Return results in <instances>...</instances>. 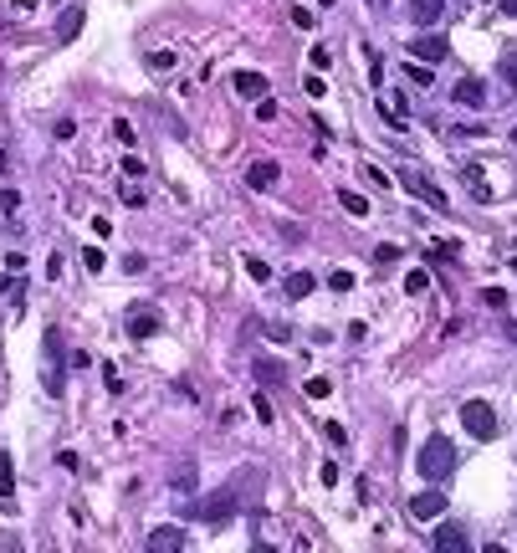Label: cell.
<instances>
[{
    "instance_id": "26",
    "label": "cell",
    "mask_w": 517,
    "mask_h": 553,
    "mask_svg": "<svg viewBox=\"0 0 517 553\" xmlns=\"http://www.w3.org/2000/svg\"><path fill=\"white\" fill-rule=\"evenodd\" d=\"M246 272L256 276V282H266V276H271V267H266V261H262V256H246Z\"/></svg>"
},
{
    "instance_id": "5",
    "label": "cell",
    "mask_w": 517,
    "mask_h": 553,
    "mask_svg": "<svg viewBox=\"0 0 517 553\" xmlns=\"http://www.w3.org/2000/svg\"><path fill=\"white\" fill-rule=\"evenodd\" d=\"M82 21H87V10H82V6H67V10L57 16V26H51V42H57V46H72L77 36H82Z\"/></svg>"
},
{
    "instance_id": "13",
    "label": "cell",
    "mask_w": 517,
    "mask_h": 553,
    "mask_svg": "<svg viewBox=\"0 0 517 553\" xmlns=\"http://www.w3.org/2000/svg\"><path fill=\"white\" fill-rule=\"evenodd\" d=\"M446 10V0H410V16H415V26H435Z\"/></svg>"
},
{
    "instance_id": "31",
    "label": "cell",
    "mask_w": 517,
    "mask_h": 553,
    "mask_svg": "<svg viewBox=\"0 0 517 553\" xmlns=\"http://www.w3.org/2000/svg\"><path fill=\"white\" fill-rule=\"evenodd\" d=\"M251 410H256V420H262V425H271V405H266V394H256Z\"/></svg>"
},
{
    "instance_id": "28",
    "label": "cell",
    "mask_w": 517,
    "mask_h": 553,
    "mask_svg": "<svg viewBox=\"0 0 517 553\" xmlns=\"http://www.w3.org/2000/svg\"><path fill=\"white\" fill-rule=\"evenodd\" d=\"M374 261H379V267H390V261H399V246H374Z\"/></svg>"
},
{
    "instance_id": "6",
    "label": "cell",
    "mask_w": 517,
    "mask_h": 553,
    "mask_svg": "<svg viewBox=\"0 0 517 553\" xmlns=\"http://www.w3.org/2000/svg\"><path fill=\"white\" fill-rule=\"evenodd\" d=\"M461 179H466V190H471V200H476V205H492V184H487L482 159H466V164H461Z\"/></svg>"
},
{
    "instance_id": "20",
    "label": "cell",
    "mask_w": 517,
    "mask_h": 553,
    "mask_svg": "<svg viewBox=\"0 0 517 553\" xmlns=\"http://www.w3.org/2000/svg\"><path fill=\"white\" fill-rule=\"evenodd\" d=\"M405 77H410V82H420V87H430V82H435V72H430V67H420V62H410Z\"/></svg>"
},
{
    "instance_id": "37",
    "label": "cell",
    "mask_w": 517,
    "mask_h": 553,
    "mask_svg": "<svg viewBox=\"0 0 517 553\" xmlns=\"http://www.w3.org/2000/svg\"><path fill=\"white\" fill-rule=\"evenodd\" d=\"M323 436H328L333 446H343V425H338V420H328V425H323Z\"/></svg>"
},
{
    "instance_id": "33",
    "label": "cell",
    "mask_w": 517,
    "mask_h": 553,
    "mask_svg": "<svg viewBox=\"0 0 517 553\" xmlns=\"http://www.w3.org/2000/svg\"><path fill=\"white\" fill-rule=\"evenodd\" d=\"M51 134H57V139H72L77 123H72V118H57V123H51Z\"/></svg>"
},
{
    "instance_id": "40",
    "label": "cell",
    "mask_w": 517,
    "mask_h": 553,
    "mask_svg": "<svg viewBox=\"0 0 517 553\" xmlns=\"http://www.w3.org/2000/svg\"><path fill=\"white\" fill-rule=\"evenodd\" d=\"M497 10L502 16H517V0H497Z\"/></svg>"
},
{
    "instance_id": "10",
    "label": "cell",
    "mask_w": 517,
    "mask_h": 553,
    "mask_svg": "<svg viewBox=\"0 0 517 553\" xmlns=\"http://www.w3.org/2000/svg\"><path fill=\"white\" fill-rule=\"evenodd\" d=\"M277 175H282V169L271 164V159H256V164L246 169V184H251V190H271V184H277Z\"/></svg>"
},
{
    "instance_id": "39",
    "label": "cell",
    "mask_w": 517,
    "mask_h": 553,
    "mask_svg": "<svg viewBox=\"0 0 517 553\" xmlns=\"http://www.w3.org/2000/svg\"><path fill=\"white\" fill-rule=\"evenodd\" d=\"M482 297H487V308H502V302H507V292H502V287H487Z\"/></svg>"
},
{
    "instance_id": "8",
    "label": "cell",
    "mask_w": 517,
    "mask_h": 553,
    "mask_svg": "<svg viewBox=\"0 0 517 553\" xmlns=\"http://www.w3.org/2000/svg\"><path fill=\"white\" fill-rule=\"evenodd\" d=\"M410 512H415L420 523L441 518V512H446V492H415V497H410Z\"/></svg>"
},
{
    "instance_id": "9",
    "label": "cell",
    "mask_w": 517,
    "mask_h": 553,
    "mask_svg": "<svg viewBox=\"0 0 517 553\" xmlns=\"http://www.w3.org/2000/svg\"><path fill=\"white\" fill-rule=\"evenodd\" d=\"M230 82H236V92H241V98H271V82H266V72H236V77H230Z\"/></svg>"
},
{
    "instance_id": "19",
    "label": "cell",
    "mask_w": 517,
    "mask_h": 553,
    "mask_svg": "<svg viewBox=\"0 0 517 553\" xmlns=\"http://www.w3.org/2000/svg\"><path fill=\"white\" fill-rule=\"evenodd\" d=\"M343 210H348L354 220H364V216H369V200H364V195H354V190H343Z\"/></svg>"
},
{
    "instance_id": "44",
    "label": "cell",
    "mask_w": 517,
    "mask_h": 553,
    "mask_svg": "<svg viewBox=\"0 0 517 553\" xmlns=\"http://www.w3.org/2000/svg\"><path fill=\"white\" fill-rule=\"evenodd\" d=\"M512 276H517V256H512Z\"/></svg>"
},
{
    "instance_id": "32",
    "label": "cell",
    "mask_w": 517,
    "mask_h": 553,
    "mask_svg": "<svg viewBox=\"0 0 517 553\" xmlns=\"http://www.w3.org/2000/svg\"><path fill=\"white\" fill-rule=\"evenodd\" d=\"M82 261H87L93 272H102V261H108V256H102V246H87V252H82Z\"/></svg>"
},
{
    "instance_id": "38",
    "label": "cell",
    "mask_w": 517,
    "mask_h": 553,
    "mask_svg": "<svg viewBox=\"0 0 517 553\" xmlns=\"http://www.w3.org/2000/svg\"><path fill=\"white\" fill-rule=\"evenodd\" d=\"M16 205H21V195H16V190H0V210H6V216H10Z\"/></svg>"
},
{
    "instance_id": "2",
    "label": "cell",
    "mask_w": 517,
    "mask_h": 553,
    "mask_svg": "<svg viewBox=\"0 0 517 553\" xmlns=\"http://www.w3.org/2000/svg\"><path fill=\"white\" fill-rule=\"evenodd\" d=\"M236 492H210L205 502H190L185 507V518H195V523H226V518H236Z\"/></svg>"
},
{
    "instance_id": "27",
    "label": "cell",
    "mask_w": 517,
    "mask_h": 553,
    "mask_svg": "<svg viewBox=\"0 0 517 553\" xmlns=\"http://www.w3.org/2000/svg\"><path fill=\"white\" fill-rule=\"evenodd\" d=\"M266 338H271V344H287L292 328H287V323H266Z\"/></svg>"
},
{
    "instance_id": "25",
    "label": "cell",
    "mask_w": 517,
    "mask_h": 553,
    "mask_svg": "<svg viewBox=\"0 0 517 553\" xmlns=\"http://www.w3.org/2000/svg\"><path fill=\"white\" fill-rule=\"evenodd\" d=\"M425 287H430V276H425V272H410V276H405V292H415V297H420Z\"/></svg>"
},
{
    "instance_id": "18",
    "label": "cell",
    "mask_w": 517,
    "mask_h": 553,
    "mask_svg": "<svg viewBox=\"0 0 517 553\" xmlns=\"http://www.w3.org/2000/svg\"><path fill=\"white\" fill-rule=\"evenodd\" d=\"M16 482H10V451H0V502H10Z\"/></svg>"
},
{
    "instance_id": "30",
    "label": "cell",
    "mask_w": 517,
    "mask_h": 553,
    "mask_svg": "<svg viewBox=\"0 0 517 553\" xmlns=\"http://www.w3.org/2000/svg\"><path fill=\"white\" fill-rule=\"evenodd\" d=\"M256 118H262V123H271V118H277V103H271V98H256Z\"/></svg>"
},
{
    "instance_id": "17",
    "label": "cell",
    "mask_w": 517,
    "mask_h": 553,
    "mask_svg": "<svg viewBox=\"0 0 517 553\" xmlns=\"http://www.w3.org/2000/svg\"><path fill=\"white\" fill-rule=\"evenodd\" d=\"M195 482H200V471H195V461H185V466L174 471V486L179 492H195Z\"/></svg>"
},
{
    "instance_id": "47",
    "label": "cell",
    "mask_w": 517,
    "mask_h": 553,
    "mask_svg": "<svg viewBox=\"0 0 517 553\" xmlns=\"http://www.w3.org/2000/svg\"><path fill=\"white\" fill-rule=\"evenodd\" d=\"M512 139H517V134H512Z\"/></svg>"
},
{
    "instance_id": "36",
    "label": "cell",
    "mask_w": 517,
    "mask_h": 553,
    "mask_svg": "<svg viewBox=\"0 0 517 553\" xmlns=\"http://www.w3.org/2000/svg\"><path fill=\"white\" fill-rule=\"evenodd\" d=\"M328 389H333L328 379H307V394H313V400H328Z\"/></svg>"
},
{
    "instance_id": "45",
    "label": "cell",
    "mask_w": 517,
    "mask_h": 553,
    "mask_svg": "<svg viewBox=\"0 0 517 553\" xmlns=\"http://www.w3.org/2000/svg\"><path fill=\"white\" fill-rule=\"evenodd\" d=\"M323 6H333V0H323Z\"/></svg>"
},
{
    "instance_id": "34",
    "label": "cell",
    "mask_w": 517,
    "mask_h": 553,
    "mask_svg": "<svg viewBox=\"0 0 517 553\" xmlns=\"http://www.w3.org/2000/svg\"><path fill=\"white\" fill-rule=\"evenodd\" d=\"M123 175L138 179V175H144V159H138V154H123Z\"/></svg>"
},
{
    "instance_id": "35",
    "label": "cell",
    "mask_w": 517,
    "mask_h": 553,
    "mask_svg": "<svg viewBox=\"0 0 517 553\" xmlns=\"http://www.w3.org/2000/svg\"><path fill=\"white\" fill-rule=\"evenodd\" d=\"M123 205L138 210V205H144V190H138V184H123Z\"/></svg>"
},
{
    "instance_id": "11",
    "label": "cell",
    "mask_w": 517,
    "mask_h": 553,
    "mask_svg": "<svg viewBox=\"0 0 517 553\" xmlns=\"http://www.w3.org/2000/svg\"><path fill=\"white\" fill-rule=\"evenodd\" d=\"M185 543H190V538L179 533V528H154L149 533V548L154 553H174V548H185Z\"/></svg>"
},
{
    "instance_id": "7",
    "label": "cell",
    "mask_w": 517,
    "mask_h": 553,
    "mask_svg": "<svg viewBox=\"0 0 517 553\" xmlns=\"http://www.w3.org/2000/svg\"><path fill=\"white\" fill-rule=\"evenodd\" d=\"M430 543L441 548V553H466V548H471V533L461 528V523H441V528H435V538H430Z\"/></svg>"
},
{
    "instance_id": "24",
    "label": "cell",
    "mask_w": 517,
    "mask_h": 553,
    "mask_svg": "<svg viewBox=\"0 0 517 553\" xmlns=\"http://www.w3.org/2000/svg\"><path fill=\"white\" fill-rule=\"evenodd\" d=\"M113 139H118L123 149H134V123H123V118H118V123H113Z\"/></svg>"
},
{
    "instance_id": "4",
    "label": "cell",
    "mask_w": 517,
    "mask_h": 553,
    "mask_svg": "<svg viewBox=\"0 0 517 553\" xmlns=\"http://www.w3.org/2000/svg\"><path fill=\"white\" fill-rule=\"evenodd\" d=\"M446 51H451V42H446V36H435V31H420L415 42H410V57H415V62H425V67L446 62Z\"/></svg>"
},
{
    "instance_id": "41",
    "label": "cell",
    "mask_w": 517,
    "mask_h": 553,
    "mask_svg": "<svg viewBox=\"0 0 517 553\" xmlns=\"http://www.w3.org/2000/svg\"><path fill=\"white\" fill-rule=\"evenodd\" d=\"M6 169H10V159H6V149H0V175H6Z\"/></svg>"
},
{
    "instance_id": "14",
    "label": "cell",
    "mask_w": 517,
    "mask_h": 553,
    "mask_svg": "<svg viewBox=\"0 0 517 553\" xmlns=\"http://www.w3.org/2000/svg\"><path fill=\"white\" fill-rule=\"evenodd\" d=\"M128 333H134V338H154V333H159V313H128Z\"/></svg>"
},
{
    "instance_id": "15",
    "label": "cell",
    "mask_w": 517,
    "mask_h": 553,
    "mask_svg": "<svg viewBox=\"0 0 517 553\" xmlns=\"http://www.w3.org/2000/svg\"><path fill=\"white\" fill-rule=\"evenodd\" d=\"M497 72H502V82H507V92H517V51H502Z\"/></svg>"
},
{
    "instance_id": "1",
    "label": "cell",
    "mask_w": 517,
    "mask_h": 553,
    "mask_svg": "<svg viewBox=\"0 0 517 553\" xmlns=\"http://www.w3.org/2000/svg\"><path fill=\"white\" fill-rule=\"evenodd\" d=\"M456 446H451L446 436H430V441H425L420 446V451H415V471H420V477L425 482H446L451 477V471H456Z\"/></svg>"
},
{
    "instance_id": "23",
    "label": "cell",
    "mask_w": 517,
    "mask_h": 553,
    "mask_svg": "<svg viewBox=\"0 0 517 553\" xmlns=\"http://www.w3.org/2000/svg\"><path fill=\"white\" fill-rule=\"evenodd\" d=\"M328 287H333V292H354V272H333Z\"/></svg>"
},
{
    "instance_id": "21",
    "label": "cell",
    "mask_w": 517,
    "mask_h": 553,
    "mask_svg": "<svg viewBox=\"0 0 517 553\" xmlns=\"http://www.w3.org/2000/svg\"><path fill=\"white\" fill-rule=\"evenodd\" d=\"M256 379H266V385H277V379H282V364H277V359H262V364H256Z\"/></svg>"
},
{
    "instance_id": "22",
    "label": "cell",
    "mask_w": 517,
    "mask_h": 553,
    "mask_svg": "<svg viewBox=\"0 0 517 553\" xmlns=\"http://www.w3.org/2000/svg\"><path fill=\"white\" fill-rule=\"evenodd\" d=\"M174 62H179V57H174V51H149V67H154V72H170V67H174Z\"/></svg>"
},
{
    "instance_id": "46",
    "label": "cell",
    "mask_w": 517,
    "mask_h": 553,
    "mask_svg": "<svg viewBox=\"0 0 517 553\" xmlns=\"http://www.w3.org/2000/svg\"><path fill=\"white\" fill-rule=\"evenodd\" d=\"M369 6H379V0H369Z\"/></svg>"
},
{
    "instance_id": "12",
    "label": "cell",
    "mask_w": 517,
    "mask_h": 553,
    "mask_svg": "<svg viewBox=\"0 0 517 553\" xmlns=\"http://www.w3.org/2000/svg\"><path fill=\"white\" fill-rule=\"evenodd\" d=\"M456 103H461V108H482V103H487V87L476 82V77H461V82H456Z\"/></svg>"
},
{
    "instance_id": "43",
    "label": "cell",
    "mask_w": 517,
    "mask_h": 553,
    "mask_svg": "<svg viewBox=\"0 0 517 553\" xmlns=\"http://www.w3.org/2000/svg\"><path fill=\"white\" fill-rule=\"evenodd\" d=\"M16 6H21V10H26V6H36V0H16Z\"/></svg>"
},
{
    "instance_id": "16",
    "label": "cell",
    "mask_w": 517,
    "mask_h": 553,
    "mask_svg": "<svg viewBox=\"0 0 517 553\" xmlns=\"http://www.w3.org/2000/svg\"><path fill=\"white\" fill-rule=\"evenodd\" d=\"M313 287H318V282H313L307 272H292V276H287V297H307Z\"/></svg>"
},
{
    "instance_id": "42",
    "label": "cell",
    "mask_w": 517,
    "mask_h": 553,
    "mask_svg": "<svg viewBox=\"0 0 517 553\" xmlns=\"http://www.w3.org/2000/svg\"><path fill=\"white\" fill-rule=\"evenodd\" d=\"M0 287H6V292H10V287H16V282H10V276H0Z\"/></svg>"
},
{
    "instance_id": "3",
    "label": "cell",
    "mask_w": 517,
    "mask_h": 553,
    "mask_svg": "<svg viewBox=\"0 0 517 553\" xmlns=\"http://www.w3.org/2000/svg\"><path fill=\"white\" fill-rule=\"evenodd\" d=\"M461 425H466V436H476V441L497 436V415H492L487 400H466V405H461Z\"/></svg>"
},
{
    "instance_id": "29",
    "label": "cell",
    "mask_w": 517,
    "mask_h": 553,
    "mask_svg": "<svg viewBox=\"0 0 517 553\" xmlns=\"http://www.w3.org/2000/svg\"><path fill=\"white\" fill-rule=\"evenodd\" d=\"M302 87H307V98H323V92H328V82H323L318 72H313V77H302Z\"/></svg>"
}]
</instances>
